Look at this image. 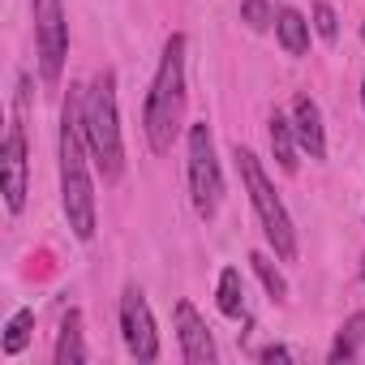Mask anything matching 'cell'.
I'll use <instances>...</instances> for the list:
<instances>
[{"label": "cell", "instance_id": "6da1fadb", "mask_svg": "<svg viewBox=\"0 0 365 365\" xmlns=\"http://www.w3.org/2000/svg\"><path fill=\"white\" fill-rule=\"evenodd\" d=\"M82 91L86 86H69L65 95V112H61V202H65V220L73 228L78 241L95 237V185L86 176V129H82Z\"/></svg>", "mask_w": 365, "mask_h": 365}, {"label": "cell", "instance_id": "7a4b0ae2", "mask_svg": "<svg viewBox=\"0 0 365 365\" xmlns=\"http://www.w3.org/2000/svg\"><path fill=\"white\" fill-rule=\"evenodd\" d=\"M185 125V35H168L150 95H146V142L155 155H168Z\"/></svg>", "mask_w": 365, "mask_h": 365}, {"label": "cell", "instance_id": "3957f363", "mask_svg": "<svg viewBox=\"0 0 365 365\" xmlns=\"http://www.w3.org/2000/svg\"><path fill=\"white\" fill-rule=\"evenodd\" d=\"M82 129L95 168L103 180H120L125 172V142H120V112H116V73L99 69L95 82L82 91Z\"/></svg>", "mask_w": 365, "mask_h": 365}, {"label": "cell", "instance_id": "277c9868", "mask_svg": "<svg viewBox=\"0 0 365 365\" xmlns=\"http://www.w3.org/2000/svg\"><path fill=\"white\" fill-rule=\"evenodd\" d=\"M237 163H241V180H245L250 202H254V211H258V220H262L267 241L275 245V254H279L284 262H292V258H297V232H292V220H288V211H284L279 194L271 190V180H267V172H262L258 155H254V150H245V146H237Z\"/></svg>", "mask_w": 365, "mask_h": 365}, {"label": "cell", "instance_id": "5b68a950", "mask_svg": "<svg viewBox=\"0 0 365 365\" xmlns=\"http://www.w3.org/2000/svg\"><path fill=\"white\" fill-rule=\"evenodd\" d=\"M190 198H194V211L202 220H215L220 211V198H224V172H220V159H215V142H211V129L207 120L202 125H190Z\"/></svg>", "mask_w": 365, "mask_h": 365}, {"label": "cell", "instance_id": "8992f818", "mask_svg": "<svg viewBox=\"0 0 365 365\" xmlns=\"http://www.w3.org/2000/svg\"><path fill=\"white\" fill-rule=\"evenodd\" d=\"M35 43H39V73L43 82H61L65 52H69V22H65V0H35Z\"/></svg>", "mask_w": 365, "mask_h": 365}, {"label": "cell", "instance_id": "52a82bcc", "mask_svg": "<svg viewBox=\"0 0 365 365\" xmlns=\"http://www.w3.org/2000/svg\"><path fill=\"white\" fill-rule=\"evenodd\" d=\"M120 335H125V348H129L133 361H159L155 318H150V305H146L138 284H129L120 292Z\"/></svg>", "mask_w": 365, "mask_h": 365}, {"label": "cell", "instance_id": "ba28073f", "mask_svg": "<svg viewBox=\"0 0 365 365\" xmlns=\"http://www.w3.org/2000/svg\"><path fill=\"white\" fill-rule=\"evenodd\" d=\"M176 339H180V356L190 365H215V339L190 301H176Z\"/></svg>", "mask_w": 365, "mask_h": 365}, {"label": "cell", "instance_id": "9c48e42d", "mask_svg": "<svg viewBox=\"0 0 365 365\" xmlns=\"http://www.w3.org/2000/svg\"><path fill=\"white\" fill-rule=\"evenodd\" d=\"M5 202L14 215L26 207V133L18 120L5 133Z\"/></svg>", "mask_w": 365, "mask_h": 365}, {"label": "cell", "instance_id": "30bf717a", "mask_svg": "<svg viewBox=\"0 0 365 365\" xmlns=\"http://www.w3.org/2000/svg\"><path fill=\"white\" fill-rule=\"evenodd\" d=\"M292 129H297V142L309 159H327V129H322V112L309 95H297L292 99Z\"/></svg>", "mask_w": 365, "mask_h": 365}, {"label": "cell", "instance_id": "8fae6325", "mask_svg": "<svg viewBox=\"0 0 365 365\" xmlns=\"http://www.w3.org/2000/svg\"><path fill=\"white\" fill-rule=\"evenodd\" d=\"M56 365H82L91 352H86V344H82V314L78 309H69L65 314V322H61V335H56Z\"/></svg>", "mask_w": 365, "mask_h": 365}, {"label": "cell", "instance_id": "7c38bea8", "mask_svg": "<svg viewBox=\"0 0 365 365\" xmlns=\"http://www.w3.org/2000/svg\"><path fill=\"white\" fill-rule=\"evenodd\" d=\"M275 35H279V48L288 56H305L309 52V22L297 9H279L275 14Z\"/></svg>", "mask_w": 365, "mask_h": 365}, {"label": "cell", "instance_id": "4fadbf2b", "mask_svg": "<svg viewBox=\"0 0 365 365\" xmlns=\"http://www.w3.org/2000/svg\"><path fill=\"white\" fill-rule=\"evenodd\" d=\"M271 150H275V159H279V168L284 172H297V129H292V120L288 116H271Z\"/></svg>", "mask_w": 365, "mask_h": 365}, {"label": "cell", "instance_id": "5bb4252c", "mask_svg": "<svg viewBox=\"0 0 365 365\" xmlns=\"http://www.w3.org/2000/svg\"><path fill=\"white\" fill-rule=\"evenodd\" d=\"M215 297H220V314H224V318H241V314H245V284H241V271H237V267H224V271H220Z\"/></svg>", "mask_w": 365, "mask_h": 365}, {"label": "cell", "instance_id": "9a60e30c", "mask_svg": "<svg viewBox=\"0 0 365 365\" xmlns=\"http://www.w3.org/2000/svg\"><path fill=\"white\" fill-rule=\"evenodd\" d=\"M361 339H365V314H352V318L339 327L335 344H331V365L352 361V356H356V348H361Z\"/></svg>", "mask_w": 365, "mask_h": 365}, {"label": "cell", "instance_id": "2e32d148", "mask_svg": "<svg viewBox=\"0 0 365 365\" xmlns=\"http://www.w3.org/2000/svg\"><path fill=\"white\" fill-rule=\"evenodd\" d=\"M31 327H35V314H31V309H18V314L5 322V339H0L5 356H18V352L31 344Z\"/></svg>", "mask_w": 365, "mask_h": 365}, {"label": "cell", "instance_id": "e0dca14e", "mask_svg": "<svg viewBox=\"0 0 365 365\" xmlns=\"http://www.w3.org/2000/svg\"><path fill=\"white\" fill-rule=\"evenodd\" d=\"M250 262H254L258 279L267 284V292H271L275 301H284V297H288V284H284V275H279V271L271 267V258H267V254H250Z\"/></svg>", "mask_w": 365, "mask_h": 365}, {"label": "cell", "instance_id": "ac0fdd59", "mask_svg": "<svg viewBox=\"0 0 365 365\" xmlns=\"http://www.w3.org/2000/svg\"><path fill=\"white\" fill-rule=\"evenodd\" d=\"M241 22L250 31H267L275 22V9L267 5V0H241Z\"/></svg>", "mask_w": 365, "mask_h": 365}, {"label": "cell", "instance_id": "d6986e66", "mask_svg": "<svg viewBox=\"0 0 365 365\" xmlns=\"http://www.w3.org/2000/svg\"><path fill=\"white\" fill-rule=\"evenodd\" d=\"M314 26H318L322 43H335L339 39V18H335V9L327 5V0H318V5H314Z\"/></svg>", "mask_w": 365, "mask_h": 365}, {"label": "cell", "instance_id": "ffe728a7", "mask_svg": "<svg viewBox=\"0 0 365 365\" xmlns=\"http://www.w3.org/2000/svg\"><path fill=\"white\" fill-rule=\"evenodd\" d=\"M258 361H267V365H275V361H292V352H288L284 344H271V348H262V352H258Z\"/></svg>", "mask_w": 365, "mask_h": 365}, {"label": "cell", "instance_id": "44dd1931", "mask_svg": "<svg viewBox=\"0 0 365 365\" xmlns=\"http://www.w3.org/2000/svg\"><path fill=\"white\" fill-rule=\"evenodd\" d=\"M361 108H365V82H361Z\"/></svg>", "mask_w": 365, "mask_h": 365}, {"label": "cell", "instance_id": "7402d4cb", "mask_svg": "<svg viewBox=\"0 0 365 365\" xmlns=\"http://www.w3.org/2000/svg\"><path fill=\"white\" fill-rule=\"evenodd\" d=\"M361 279H365V262H361Z\"/></svg>", "mask_w": 365, "mask_h": 365}, {"label": "cell", "instance_id": "603a6c76", "mask_svg": "<svg viewBox=\"0 0 365 365\" xmlns=\"http://www.w3.org/2000/svg\"><path fill=\"white\" fill-rule=\"evenodd\" d=\"M361 39H365V26H361Z\"/></svg>", "mask_w": 365, "mask_h": 365}]
</instances>
